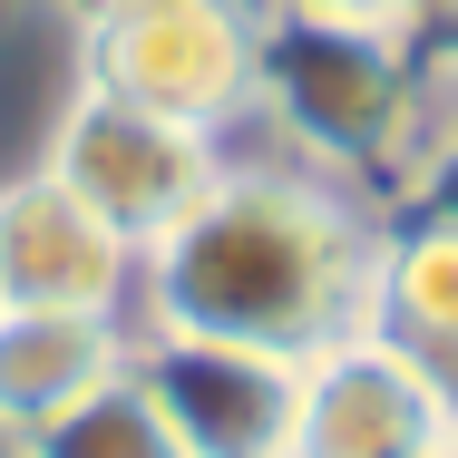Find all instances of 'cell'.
<instances>
[{
  "mask_svg": "<svg viewBox=\"0 0 458 458\" xmlns=\"http://www.w3.org/2000/svg\"><path fill=\"white\" fill-rule=\"evenodd\" d=\"M370 254L380 234L332 176L225 166L176 234L147 244V312L157 332H205V342L312 361L361 332Z\"/></svg>",
  "mask_w": 458,
  "mask_h": 458,
  "instance_id": "obj_1",
  "label": "cell"
},
{
  "mask_svg": "<svg viewBox=\"0 0 458 458\" xmlns=\"http://www.w3.org/2000/svg\"><path fill=\"white\" fill-rule=\"evenodd\" d=\"M410 89H420V30L332 20V10H293V0L264 10L254 107L312 166H400Z\"/></svg>",
  "mask_w": 458,
  "mask_h": 458,
  "instance_id": "obj_2",
  "label": "cell"
},
{
  "mask_svg": "<svg viewBox=\"0 0 458 458\" xmlns=\"http://www.w3.org/2000/svg\"><path fill=\"white\" fill-rule=\"evenodd\" d=\"M39 176H59L127 254H147V244H166L185 215H195V195L225 176V166H215V137H195L176 117H147V107H127V98H107V89H79L69 117H59V137H49V166Z\"/></svg>",
  "mask_w": 458,
  "mask_h": 458,
  "instance_id": "obj_3",
  "label": "cell"
},
{
  "mask_svg": "<svg viewBox=\"0 0 458 458\" xmlns=\"http://www.w3.org/2000/svg\"><path fill=\"white\" fill-rule=\"evenodd\" d=\"M254 39H264L254 0H147L89 39V89L215 137L254 107Z\"/></svg>",
  "mask_w": 458,
  "mask_h": 458,
  "instance_id": "obj_4",
  "label": "cell"
},
{
  "mask_svg": "<svg viewBox=\"0 0 458 458\" xmlns=\"http://www.w3.org/2000/svg\"><path fill=\"white\" fill-rule=\"evenodd\" d=\"M127 370L166 410L185 458H283V439H293L302 361H283V352L205 342V332H147V342H127Z\"/></svg>",
  "mask_w": 458,
  "mask_h": 458,
  "instance_id": "obj_5",
  "label": "cell"
},
{
  "mask_svg": "<svg viewBox=\"0 0 458 458\" xmlns=\"http://www.w3.org/2000/svg\"><path fill=\"white\" fill-rule=\"evenodd\" d=\"M439 449H449L439 390L380 332H352V342L302 361V400H293L283 458H439Z\"/></svg>",
  "mask_w": 458,
  "mask_h": 458,
  "instance_id": "obj_6",
  "label": "cell"
},
{
  "mask_svg": "<svg viewBox=\"0 0 458 458\" xmlns=\"http://www.w3.org/2000/svg\"><path fill=\"white\" fill-rule=\"evenodd\" d=\"M127 264L137 254L59 176L0 185V302H20V312H117Z\"/></svg>",
  "mask_w": 458,
  "mask_h": 458,
  "instance_id": "obj_7",
  "label": "cell"
},
{
  "mask_svg": "<svg viewBox=\"0 0 458 458\" xmlns=\"http://www.w3.org/2000/svg\"><path fill=\"white\" fill-rule=\"evenodd\" d=\"M127 370V332L117 312H20L0 302V429H39L69 400H89L98 380Z\"/></svg>",
  "mask_w": 458,
  "mask_h": 458,
  "instance_id": "obj_8",
  "label": "cell"
},
{
  "mask_svg": "<svg viewBox=\"0 0 458 458\" xmlns=\"http://www.w3.org/2000/svg\"><path fill=\"white\" fill-rule=\"evenodd\" d=\"M30 458H185V439L166 429V410L137 390V370H117V380H98L89 400H69L59 420H39Z\"/></svg>",
  "mask_w": 458,
  "mask_h": 458,
  "instance_id": "obj_9",
  "label": "cell"
},
{
  "mask_svg": "<svg viewBox=\"0 0 458 458\" xmlns=\"http://www.w3.org/2000/svg\"><path fill=\"white\" fill-rule=\"evenodd\" d=\"M410 195H420V215H429V225H449V234H458V127L420 157V166H410Z\"/></svg>",
  "mask_w": 458,
  "mask_h": 458,
  "instance_id": "obj_10",
  "label": "cell"
},
{
  "mask_svg": "<svg viewBox=\"0 0 458 458\" xmlns=\"http://www.w3.org/2000/svg\"><path fill=\"white\" fill-rule=\"evenodd\" d=\"M293 10H332V20H380V30H420L439 0H293Z\"/></svg>",
  "mask_w": 458,
  "mask_h": 458,
  "instance_id": "obj_11",
  "label": "cell"
},
{
  "mask_svg": "<svg viewBox=\"0 0 458 458\" xmlns=\"http://www.w3.org/2000/svg\"><path fill=\"white\" fill-rule=\"evenodd\" d=\"M420 49H429V59H439V69L458 79V0H439V10L420 20Z\"/></svg>",
  "mask_w": 458,
  "mask_h": 458,
  "instance_id": "obj_12",
  "label": "cell"
},
{
  "mask_svg": "<svg viewBox=\"0 0 458 458\" xmlns=\"http://www.w3.org/2000/svg\"><path fill=\"white\" fill-rule=\"evenodd\" d=\"M59 10H69V20H79V30H117V20H127V10H147V0H59Z\"/></svg>",
  "mask_w": 458,
  "mask_h": 458,
  "instance_id": "obj_13",
  "label": "cell"
},
{
  "mask_svg": "<svg viewBox=\"0 0 458 458\" xmlns=\"http://www.w3.org/2000/svg\"><path fill=\"white\" fill-rule=\"evenodd\" d=\"M0 458H30V439H20V429H0Z\"/></svg>",
  "mask_w": 458,
  "mask_h": 458,
  "instance_id": "obj_14",
  "label": "cell"
},
{
  "mask_svg": "<svg viewBox=\"0 0 458 458\" xmlns=\"http://www.w3.org/2000/svg\"><path fill=\"white\" fill-rule=\"evenodd\" d=\"M439 458H458V439H449V449H439Z\"/></svg>",
  "mask_w": 458,
  "mask_h": 458,
  "instance_id": "obj_15",
  "label": "cell"
}]
</instances>
